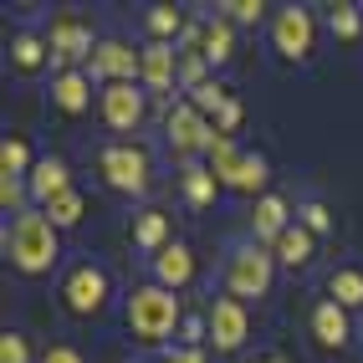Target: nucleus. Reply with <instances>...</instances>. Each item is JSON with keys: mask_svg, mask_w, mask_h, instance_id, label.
I'll return each instance as SVG.
<instances>
[{"mask_svg": "<svg viewBox=\"0 0 363 363\" xmlns=\"http://www.w3.org/2000/svg\"><path fill=\"white\" fill-rule=\"evenodd\" d=\"M6 251H11V266H16V272H26V277L52 272L57 256H62L57 225L46 220V215H36V210H21L11 220V230H6Z\"/></svg>", "mask_w": 363, "mask_h": 363, "instance_id": "nucleus-1", "label": "nucleus"}, {"mask_svg": "<svg viewBox=\"0 0 363 363\" xmlns=\"http://www.w3.org/2000/svg\"><path fill=\"white\" fill-rule=\"evenodd\" d=\"M128 328L143 348H159L169 333L179 328V297L169 292V286H138V292L128 297Z\"/></svg>", "mask_w": 363, "mask_h": 363, "instance_id": "nucleus-2", "label": "nucleus"}, {"mask_svg": "<svg viewBox=\"0 0 363 363\" xmlns=\"http://www.w3.org/2000/svg\"><path fill=\"white\" fill-rule=\"evenodd\" d=\"M272 277H277V256L266 251V246H240V251H230V261H225V292L230 297H266L272 292Z\"/></svg>", "mask_w": 363, "mask_h": 363, "instance_id": "nucleus-3", "label": "nucleus"}, {"mask_svg": "<svg viewBox=\"0 0 363 363\" xmlns=\"http://www.w3.org/2000/svg\"><path fill=\"white\" fill-rule=\"evenodd\" d=\"M98 169L113 189H123V195H143L149 189V154L138 149V143H108L98 154Z\"/></svg>", "mask_w": 363, "mask_h": 363, "instance_id": "nucleus-4", "label": "nucleus"}, {"mask_svg": "<svg viewBox=\"0 0 363 363\" xmlns=\"http://www.w3.org/2000/svg\"><path fill=\"white\" fill-rule=\"evenodd\" d=\"M62 302H67L72 318H98V312L108 307V272L92 266V261L72 266L67 281H62Z\"/></svg>", "mask_w": 363, "mask_h": 363, "instance_id": "nucleus-5", "label": "nucleus"}, {"mask_svg": "<svg viewBox=\"0 0 363 363\" xmlns=\"http://www.w3.org/2000/svg\"><path fill=\"white\" fill-rule=\"evenodd\" d=\"M164 128H169V149H174L179 159H195V154H210V138H215V123H205V113L195 103H174L164 118Z\"/></svg>", "mask_w": 363, "mask_h": 363, "instance_id": "nucleus-6", "label": "nucleus"}, {"mask_svg": "<svg viewBox=\"0 0 363 363\" xmlns=\"http://www.w3.org/2000/svg\"><path fill=\"white\" fill-rule=\"evenodd\" d=\"M246 333H251V312L240 297H215L210 302V343L220 348V353H235L240 343H246Z\"/></svg>", "mask_w": 363, "mask_h": 363, "instance_id": "nucleus-7", "label": "nucleus"}, {"mask_svg": "<svg viewBox=\"0 0 363 363\" xmlns=\"http://www.w3.org/2000/svg\"><path fill=\"white\" fill-rule=\"evenodd\" d=\"M272 41H277V52H281L286 62H302V57H312V16H307L302 6H286V11H277Z\"/></svg>", "mask_w": 363, "mask_h": 363, "instance_id": "nucleus-8", "label": "nucleus"}, {"mask_svg": "<svg viewBox=\"0 0 363 363\" xmlns=\"http://www.w3.org/2000/svg\"><path fill=\"white\" fill-rule=\"evenodd\" d=\"M143 72V52H133L128 41H98V52H92V77L108 82H133Z\"/></svg>", "mask_w": 363, "mask_h": 363, "instance_id": "nucleus-9", "label": "nucleus"}, {"mask_svg": "<svg viewBox=\"0 0 363 363\" xmlns=\"http://www.w3.org/2000/svg\"><path fill=\"white\" fill-rule=\"evenodd\" d=\"M98 108H103V123L118 128V133H128V128L143 123V92H138L133 82H108Z\"/></svg>", "mask_w": 363, "mask_h": 363, "instance_id": "nucleus-10", "label": "nucleus"}, {"mask_svg": "<svg viewBox=\"0 0 363 363\" xmlns=\"http://www.w3.org/2000/svg\"><path fill=\"white\" fill-rule=\"evenodd\" d=\"M92 52H98V41H92V31L82 26L77 16H57L52 21V57L57 62H67V67L82 62V57L92 62Z\"/></svg>", "mask_w": 363, "mask_h": 363, "instance_id": "nucleus-11", "label": "nucleus"}, {"mask_svg": "<svg viewBox=\"0 0 363 363\" xmlns=\"http://www.w3.org/2000/svg\"><path fill=\"white\" fill-rule=\"evenodd\" d=\"M138 82L149 87V92H169L179 82V52L169 41H149L143 46V72H138Z\"/></svg>", "mask_w": 363, "mask_h": 363, "instance_id": "nucleus-12", "label": "nucleus"}, {"mask_svg": "<svg viewBox=\"0 0 363 363\" xmlns=\"http://www.w3.org/2000/svg\"><path fill=\"white\" fill-rule=\"evenodd\" d=\"M52 103H57L67 118L87 113V103H92V82H87V72H77V67H62L57 77H52Z\"/></svg>", "mask_w": 363, "mask_h": 363, "instance_id": "nucleus-13", "label": "nucleus"}, {"mask_svg": "<svg viewBox=\"0 0 363 363\" xmlns=\"http://www.w3.org/2000/svg\"><path fill=\"white\" fill-rule=\"evenodd\" d=\"M286 225H292V210H286V200L281 195H261L256 200V210H251V235H256V246L261 240H277L286 235Z\"/></svg>", "mask_w": 363, "mask_h": 363, "instance_id": "nucleus-14", "label": "nucleus"}, {"mask_svg": "<svg viewBox=\"0 0 363 363\" xmlns=\"http://www.w3.org/2000/svg\"><path fill=\"white\" fill-rule=\"evenodd\" d=\"M154 277L159 286H169V292H179V286L195 277V251L184 246V240H169V246L154 256Z\"/></svg>", "mask_w": 363, "mask_h": 363, "instance_id": "nucleus-15", "label": "nucleus"}, {"mask_svg": "<svg viewBox=\"0 0 363 363\" xmlns=\"http://www.w3.org/2000/svg\"><path fill=\"white\" fill-rule=\"evenodd\" d=\"M26 189H31L41 205H52V200H62L67 189H72V169L62 159H36V169L26 174Z\"/></svg>", "mask_w": 363, "mask_h": 363, "instance_id": "nucleus-16", "label": "nucleus"}, {"mask_svg": "<svg viewBox=\"0 0 363 363\" xmlns=\"http://www.w3.org/2000/svg\"><path fill=\"white\" fill-rule=\"evenodd\" d=\"M312 337H318L323 348H343L348 343V307L318 302V312H312Z\"/></svg>", "mask_w": 363, "mask_h": 363, "instance_id": "nucleus-17", "label": "nucleus"}, {"mask_svg": "<svg viewBox=\"0 0 363 363\" xmlns=\"http://www.w3.org/2000/svg\"><path fill=\"white\" fill-rule=\"evenodd\" d=\"M200 57L210 62V67H220V62H230L235 57V21H225V16H215L210 26H205V46H200Z\"/></svg>", "mask_w": 363, "mask_h": 363, "instance_id": "nucleus-18", "label": "nucleus"}, {"mask_svg": "<svg viewBox=\"0 0 363 363\" xmlns=\"http://www.w3.org/2000/svg\"><path fill=\"white\" fill-rule=\"evenodd\" d=\"M272 256H277L281 266H292V272H297V266H307V261H312V230H307L302 220L286 225V235L272 246Z\"/></svg>", "mask_w": 363, "mask_h": 363, "instance_id": "nucleus-19", "label": "nucleus"}, {"mask_svg": "<svg viewBox=\"0 0 363 363\" xmlns=\"http://www.w3.org/2000/svg\"><path fill=\"white\" fill-rule=\"evenodd\" d=\"M133 240H138L143 251L159 256V251L169 246V215H164V210H143L138 220H133Z\"/></svg>", "mask_w": 363, "mask_h": 363, "instance_id": "nucleus-20", "label": "nucleus"}, {"mask_svg": "<svg viewBox=\"0 0 363 363\" xmlns=\"http://www.w3.org/2000/svg\"><path fill=\"white\" fill-rule=\"evenodd\" d=\"M272 179V169H266V159L261 154H240V164H235V174L225 179L230 189H240V195H256V189Z\"/></svg>", "mask_w": 363, "mask_h": 363, "instance_id": "nucleus-21", "label": "nucleus"}, {"mask_svg": "<svg viewBox=\"0 0 363 363\" xmlns=\"http://www.w3.org/2000/svg\"><path fill=\"white\" fill-rule=\"evenodd\" d=\"M46 52H52V41H41L36 31H21V36L11 41V62H16V72H36V67L46 62Z\"/></svg>", "mask_w": 363, "mask_h": 363, "instance_id": "nucleus-22", "label": "nucleus"}, {"mask_svg": "<svg viewBox=\"0 0 363 363\" xmlns=\"http://www.w3.org/2000/svg\"><path fill=\"white\" fill-rule=\"evenodd\" d=\"M82 215H87V200L77 195V189H67L62 200L46 205V220H52L57 230H72V225H82Z\"/></svg>", "mask_w": 363, "mask_h": 363, "instance_id": "nucleus-23", "label": "nucleus"}, {"mask_svg": "<svg viewBox=\"0 0 363 363\" xmlns=\"http://www.w3.org/2000/svg\"><path fill=\"white\" fill-rule=\"evenodd\" d=\"M328 292L337 307H363V272H353V266H343V272H333Z\"/></svg>", "mask_w": 363, "mask_h": 363, "instance_id": "nucleus-24", "label": "nucleus"}, {"mask_svg": "<svg viewBox=\"0 0 363 363\" xmlns=\"http://www.w3.org/2000/svg\"><path fill=\"white\" fill-rule=\"evenodd\" d=\"M184 200L189 205H210L215 200V169H200V164L184 169Z\"/></svg>", "mask_w": 363, "mask_h": 363, "instance_id": "nucleus-25", "label": "nucleus"}, {"mask_svg": "<svg viewBox=\"0 0 363 363\" xmlns=\"http://www.w3.org/2000/svg\"><path fill=\"white\" fill-rule=\"evenodd\" d=\"M235 164H240V154H235L230 133L215 128V138H210V169H215V179H230V174H235Z\"/></svg>", "mask_w": 363, "mask_h": 363, "instance_id": "nucleus-26", "label": "nucleus"}, {"mask_svg": "<svg viewBox=\"0 0 363 363\" xmlns=\"http://www.w3.org/2000/svg\"><path fill=\"white\" fill-rule=\"evenodd\" d=\"M149 31L154 41H169V36H184V21L174 6H149Z\"/></svg>", "mask_w": 363, "mask_h": 363, "instance_id": "nucleus-27", "label": "nucleus"}, {"mask_svg": "<svg viewBox=\"0 0 363 363\" xmlns=\"http://www.w3.org/2000/svg\"><path fill=\"white\" fill-rule=\"evenodd\" d=\"M31 154H26V143H21V138H6V143H0V174H31Z\"/></svg>", "mask_w": 363, "mask_h": 363, "instance_id": "nucleus-28", "label": "nucleus"}, {"mask_svg": "<svg viewBox=\"0 0 363 363\" xmlns=\"http://www.w3.org/2000/svg\"><path fill=\"white\" fill-rule=\"evenodd\" d=\"M205 57L200 52H179V87H189V92H195V87H205L210 77H205Z\"/></svg>", "mask_w": 363, "mask_h": 363, "instance_id": "nucleus-29", "label": "nucleus"}, {"mask_svg": "<svg viewBox=\"0 0 363 363\" xmlns=\"http://www.w3.org/2000/svg\"><path fill=\"white\" fill-rule=\"evenodd\" d=\"M189 103H195L200 113H215V118H220V108H225L230 98H225V87H220V82H215V77H210L205 87H195V92H189Z\"/></svg>", "mask_w": 363, "mask_h": 363, "instance_id": "nucleus-30", "label": "nucleus"}, {"mask_svg": "<svg viewBox=\"0 0 363 363\" xmlns=\"http://www.w3.org/2000/svg\"><path fill=\"white\" fill-rule=\"evenodd\" d=\"M358 26H363L358 6H337V11H333V36H337V41H353V36H358Z\"/></svg>", "mask_w": 363, "mask_h": 363, "instance_id": "nucleus-31", "label": "nucleus"}, {"mask_svg": "<svg viewBox=\"0 0 363 363\" xmlns=\"http://www.w3.org/2000/svg\"><path fill=\"white\" fill-rule=\"evenodd\" d=\"M220 11H225V21H240V26H256V21L266 16L261 0H230V6H220Z\"/></svg>", "mask_w": 363, "mask_h": 363, "instance_id": "nucleus-32", "label": "nucleus"}, {"mask_svg": "<svg viewBox=\"0 0 363 363\" xmlns=\"http://www.w3.org/2000/svg\"><path fill=\"white\" fill-rule=\"evenodd\" d=\"M26 200V184H21V174H0V205H6V215H21L16 205Z\"/></svg>", "mask_w": 363, "mask_h": 363, "instance_id": "nucleus-33", "label": "nucleus"}, {"mask_svg": "<svg viewBox=\"0 0 363 363\" xmlns=\"http://www.w3.org/2000/svg\"><path fill=\"white\" fill-rule=\"evenodd\" d=\"M0 363H31V348H26V337H21V333L0 337Z\"/></svg>", "mask_w": 363, "mask_h": 363, "instance_id": "nucleus-34", "label": "nucleus"}, {"mask_svg": "<svg viewBox=\"0 0 363 363\" xmlns=\"http://www.w3.org/2000/svg\"><path fill=\"white\" fill-rule=\"evenodd\" d=\"M302 225H307L312 235H323V230L333 225V215H328V205H318V200H312V205H302Z\"/></svg>", "mask_w": 363, "mask_h": 363, "instance_id": "nucleus-35", "label": "nucleus"}, {"mask_svg": "<svg viewBox=\"0 0 363 363\" xmlns=\"http://www.w3.org/2000/svg\"><path fill=\"white\" fill-rule=\"evenodd\" d=\"M240 118H246V108L230 98V103L220 108V118H215V128H220V133H235V128H240Z\"/></svg>", "mask_w": 363, "mask_h": 363, "instance_id": "nucleus-36", "label": "nucleus"}, {"mask_svg": "<svg viewBox=\"0 0 363 363\" xmlns=\"http://www.w3.org/2000/svg\"><path fill=\"white\" fill-rule=\"evenodd\" d=\"M41 363H82V353H77V348H67V343H52V348L41 353Z\"/></svg>", "mask_w": 363, "mask_h": 363, "instance_id": "nucleus-37", "label": "nucleus"}, {"mask_svg": "<svg viewBox=\"0 0 363 363\" xmlns=\"http://www.w3.org/2000/svg\"><path fill=\"white\" fill-rule=\"evenodd\" d=\"M164 363H205V348H174Z\"/></svg>", "mask_w": 363, "mask_h": 363, "instance_id": "nucleus-38", "label": "nucleus"}, {"mask_svg": "<svg viewBox=\"0 0 363 363\" xmlns=\"http://www.w3.org/2000/svg\"><path fill=\"white\" fill-rule=\"evenodd\" d=\"M261 363H286V358H261Z\"/></svg>", "mask_w": 363, "mask_h": 363, "instance_id": "nucleus-39", "label": "nucleus"}, {"mask_svg": "<svg viewBox=\"0 0 363 363\" xmlns=\"http://www.w3.org/2000/svg\"><path fill=\"white\" fill-rule=\"evenodd\" d=\"M358 16H363V6H358Z\"/></svg>", "mask_w": 363, "mask_h": 363, "instance_id": "nucleus-40", "label": "nucleus"}]
</instances>
